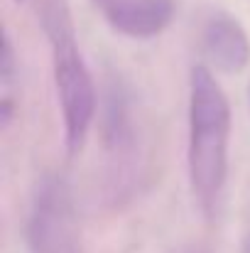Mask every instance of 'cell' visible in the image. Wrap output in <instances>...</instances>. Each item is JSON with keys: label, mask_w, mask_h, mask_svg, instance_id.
I'll list each match as a JSON object with an SVG mask.
<instances>
[{"label": "cell", "mask_w": 250, "mask_h": 253, "mask_svg": "<svg viewBox=\"0 0 250 253\" xmlns=\"http://www.w3.org/2000/svg\"><path fill=\"white\" fill-rule=\"evenodd\" d=\"M189 88V179L201 209L214 214L228 177L231 106L206 67L191 69Z\"/></svg>", "instance_id": "obj_1"}, {"label": "cell", "mask_w": 250, "mask_h": 253, "mask_svg": "<svg viewBox=\"0 0 250 253\" xmlns=\"http://www.w3.org/2000/svg\"><path fill=\"white\" fill-rule=\"evenodd\" d=\"M27 5L52 47L54 86L64 118V140L69 153L83 148L86 133L96 116V86L76 44V27L67 0H17Z\"/></svg>", "instance_id": "obj_2"}, {"label": "cell", "mask_w": 250, "mask_h": 253, "mask_svg": "<svg viewBox=\"0 0 250 253\" xmlns=\"http://www.w3.org/2000/svg\"><path fill=\"white\" fill-rule=\"evenodd\" d=\"M103 158L106 192L120 204L135 187L140 174V130L133 113V98L120 79H110L103 96Z\"/></svg>", "instance_id": "obj_3"}, {"label": "cell", "mask_w": 250, "mask_h": 253, "mask_svg": "<svg viewBox=\"0 0 250 253\" xmlns=\"http://www.w3.org/2000/svg\"><path fill=\"white\" fill-rule=\"evenodd\" d=\"M30 253H81L79 211L64 174H44L35 187L27 216Z\"/></svg>", "instance_id": "obj_4"}, {"label": "cell", "mask_w": 250, "mask_h": 253, "mask_svg": "<svg viewBox=\"0 0 250 253\" xmlns=\"http://www.w3.org/2000/svg\"><path fill=\"white\" fill-rule=\"evenodd\" d=\"M103 20L120 35L150 40L165 32L174 17V0H91Z\"/></svg>", "instance_id": "obj_5"}, {"label": "cell", "mask_w": 250, "mask_h": 253, "mask_svg": "<svg viewBox=\"0 0 250 253\" xmlns=\"http://www.w3.org/2000/svg\"><path fill=\"white\" fill-rule=\"evenodd\" d=\"M201 47L209 62L226 74H241L250 64V37L246 27L228 12H214L204 22Z\"/></svg>", "instance_id": "obj_6"}, {"label": "cell", "mask_w": 250, "mask_h": 253, "mask_svg": "<svg viewBox=\"0 0 250 253\" xmlns=\"http://www.w3.org/2000/svg\"><path fill=\"white\" fill-rule=\"evenodd\" d=\"M17 72V62H15V49H12V42H10V35L5 32L2 35V52H0V77L2 82L7 84Z\"/></svg>", "instance_id": "obj_7"}, {"label": "cell", "mask_w": 250, "mask_h": 253, "mask_svg": "<svg viewBox=\"0 0 250 253\" xmlns=\"http://www.w3.org/2000/svg\"><path fill=\"white\" fill-rule=\"evenodd\" d=\"M10 121H12V101L5 96V98L0 101V126H2V128H7V126H10Z\"/></svg>", "instance_id": "obj_8"}, {"label": "cell", "mask_w": 250, "mask_h": 253, "mask_svg": "<svg viewBox=\"0 0 250 253\" xmlns=\"http://www.w3.org/2000/svg\"><path fill=\"white\" fill-rule=\"evenodd\" d=\"M243 253H250V236L246 239V244H243Z\"/></svg>", "instance_id": "obj_9"}]
</instances>
